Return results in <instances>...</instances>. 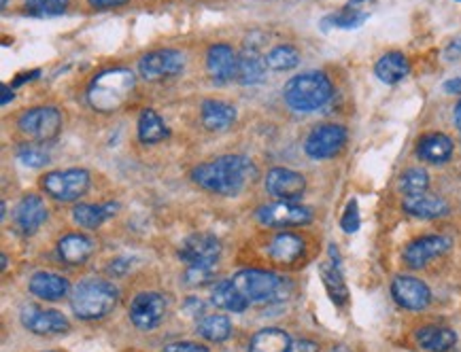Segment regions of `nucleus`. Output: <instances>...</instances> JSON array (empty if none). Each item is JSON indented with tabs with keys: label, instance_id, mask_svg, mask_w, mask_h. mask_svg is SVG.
<instances>
[{
	"label": "nucleus",
	"instance_id": "1",
	"mask_svg": "<svg viewBox=\"0 0 461 352\" xmlns=\"http://www.w3.org/2000/svg\"><path fill=\"white\" fill-rule=\"evenodd\" d=\"M253 176H256V166L249 157L242 155L217 157L215 161L200 164L192 172L198 187L219 196H236L247 187L249 181H253Z\"/></svg>",
	"mask_w": 461,
	"mask_h": 352
},
{
	"label": "nucleus",
	"instance_id": "2",
	"mask_svg": "<svg viewBox=\"0 0 461 352\" xmlns=\"http://www.w3.org/2000/svg\"><path fill=\"white\" fill-rule=\"evenodd\" d=\"M134 74L126 68H113L100 73L90 83L88 102L91 108L100 113L119 111L130 100L134 90Z\"/></svg>",
	"mask_w": 461,
	"mask_h": 352
},
{
	"label": "nucleus",
	"instance_id": "3",
	"mask_svg": "<svg viewBox=\"0 0 461 352\" xmlns=\"http://www.w3.org/2000/svg\"><path fill=\"white\" fill-rule=\"evenodd\" d=\"M117 289L113 283L102 278H88L73 289L70 295V308L75 317L81 321H96V318L107 317L117 303Z\"/></svg>",
	"mask_w": 461,
	"mask_h": 352
},
{
	"label": "nucleus",
	"instance_id": "4",
	"mask_svg": "<svg viewBox=\"0 0 461 352\" xmlns=\"http://www.w3.org/2000/svg\"><path fill=\"white\" fill-rule=\"evenodd\" d=\"M334 88L328 74L319 70H308V73L296 74L294 79L287 81L283 90V98L290 108L300 113H311L322 108L325 102L332 98Z\"/></svg>",
	"mask_w": 461,
	"mask_h": 352
},
{
	"label": "nucleus",
	"instance_id": "5",
	"mask_svg": "<svg viewBox=\"0 0 461 352\" xmlns=\"http://www.w3.org/2000/svg\"><path fill=\"white\" fill-rule=\"evenodd\" d=\"M230 280L249 301V306L283 301L291 293V285L285 278L273 272H264V270H241Z\"/></svg>",
	"mask_w": 461,
	"mask_h": 352
},
{
	"label": "nucleus",
	"instance_id": "6",
	"mask_svg": "<svg viewBox=\"0 0 461 352\" xmlns=\"http://www.w3.org/2000/svg\"><path fill=\"white\" fill-rule=\"evenodd\" d=\"M41 187L58 202H73L90 189V172L79 170V168L50 172L41 178Z\"/></svg>",
	"mask_w": 461,
	"mask_h": 352
},
{
	"label": "nucleus",
	"instance_id": "7",
	"mask_svg": "<svg viewBox=\"0 0 461 352\" xmlns=\"http://www.w3.org/2000/svg\"><path fill=\"white\" fill-rule=\"evenodd\" d=\"M18 126L24 137L39 140V143H50L62 132V115L53 106H36L21 113Z\"/></svg>",
	"mask_w": 461,
	"mask_h": 352
},
{
	"label": "nucleus",
	"instance_id": "8",
	"mask_svg": "<svg viewBox=\"0 0 461 352\" xmlns=\"http://www.w3.org/2000/svg\"><path fill=\"white\" fill-rule=\"evenodd\" d=\"M166 314V300L162 293L155 291H145L134 297L130 303V321L140 332H151L157 325L164 321Z\"/></svg>",
	"mask_w": 461,
	"mask_h": 352
},
{
	"label": "nucleus",
	"instance_id": "9",
	"mask_svg": "<svg viewBox=\"0 0 461 352\" xmlns=\"http://www.w3.org/2000/svg\"><path fill=\"white\" fill-rule=\"evenodd\" d=\"M186 68V56L177 50L151 51L139 62L140 77L147 81H162L177 77Z\"/></svg>",
	"mask_w": 461,
	"mask_h": 352
},
{
	"label": "nucleus",
	"instance_id": "10",
	"mask_svg": "<svg viewBox=\"0 0 461 352\" xmlns=\"http://www.w3.org/2000/svg\"><path fill=\"white\" fill-rule=\"evenodd\" d=\"M346 143V129L338 123H323V126H317L308 134L305 149L306 155L313 157V160H328V157H334L340 149L345 147Z\"/></svg>",
	"mask_w": 461,
	"mask_h": 352
},
{
	"label": "nucleus",
	"instance_id": "11",
	"mask_svg": "<svg viewBox=\"0 0 461 352\" xmlns=\"http://www.w3.org/2000/svg\"><path fill=\"white\" fill-rule=\"evenodd\" d=\"M221 254V245L211 234H194L183 240L179 246V259L187 265H203V268H215L217 259Z\"/></svg>",
	"mask_w": 461,
	"mask_h": 352
},
{
	"label": "nucleus",
	"instance_id": "12",
	"mask_svg": "<svg viewBox=\"0 0 461 352\" xmlns=\"http://www.w3.org/2000/svg\"><path fill=\"white\" fill-rule=\"evenodd\" d=\"M392 295L395 303L404 310L419 312L425 310L432 301V291L423 280L415 278V276H395L392 280Z\"/></svg>",
	"mask_w": 461,
	"mask_h": 352
},
{
	"label": "nucleus",
	"instance_id": "13",
	"mask_svg": "<svg viewBox=\"0 0 461 352\" xmlns=\"http://www.w3.org/2000/svg\"><path fill=\"white\" fill-rule=\"evenodd\" d=\"M258 221L266 227H290L306 225L313 221V210L294 202H276L262 206L256 213Z\"/></svg>",
	"mask_w": 461,
	"mask_h": 352
},
{
	"label": "nucleus",
	"instance_id": "14",
	"mask_svg": "<svg viewBox=\"0 0 461 352\" xmlns=\"http://www.w3.org/2000/svg\"><path fill=\"white\" fill-rule=\"evenodd\" d=\"M264 185L273 198L281 199V202H294L305 193L306 178L300 172L290 170V168H273L266 175Z\"/></svg>",
	"mask_w": 461,
	"mask_h": 352
},
{
	"label": "nucleus",
	"instance_id": "15",
	"mask_svg": "<svg viewBox=\"0 0 461 352\" xmlns=\"http://www.w3.org/2000/svg\"><path fill=\"white\" fill-rule=\"evenodd\" d=\"M451 246L453 240L447 236H421L404 248V263L412 270H419L423 265L430 263L432 259L451 251Z\"/></svg>",
	"mask_w": 461,
	"mask_h": 352
},
{
	"label": "nucleus",
	"instance_id": "16",
	"mask_svg": "<svg viewBox=\"0 0 461 352\" xmlns=\"http://www.w3.org/2000/svg\"><path fill=\"white\" fill-rule=\"evenodd\" d=\"M20 321L28 332L36 335H58L67 333L70 329L68 318L62 312L36 306H26L20 314Z\"/></svg>",
	"mask_w": 461,
	"mask_h": 352
},
{
	"label": "nucleus",
	"instance_id": "17",
	"mask_svg": "<svg viewBox=\"0 0 461 352\" xmlns=\"http://www.w3.org/2000/svg\"><path fill=\"white\" fill-rule=\"evenodd\" d=\"M322 280L325 285V291H328L330 300H332L336 306H346L349 301V289H346V283L343 278V265H340V254L336 251V246H330V262L322 265Z\"/></svg>",
	"mask_w": 461,
	"mask_h": 352
},
{
	"label": "nucleus",
	"instance_id": "18",
	"mask_svg": "<svg viewBox=\"0 0 461 352\" xmlns=\"http://www.w3.org/2000/svg\"><path fill=\"white\" fill-rule=\"evenodd\" d=\"M206 68H209L211 79L215 83H227V81L236 79L238 56L232 51V47L219 43V45H213L206 53Z\"/></svg>",
	"mask_w": 461,
	"mask_h": 352
},
{
	"label": "nucleus",
	"instance_id": "19",
	"mask_svg": "<svg viewBox=\"0 0 461 352\" xmlns=\"http://www.w3.org/2000/svg\"><path fill=\"white\" fill-rule=\"evenodd\" d=\"M15 225L24 236L35 234L47 219V206L39 196H24L15 206Z\"/></svg>",
	"mask_w": 461,
	"mask_h": 352
},
{
	"label": "nucleus",
	"instance_id": "20",
	"mask_svg": "<svg viewBox=\"0 0 461 352\" xmlns=\"http://www.w3.org/2000/svg\"><path fill=\"white\" fill-rule=\"evenodd\" d=\"M415 340L427 352H449L457 344V333L442 325H425V327L417 329Z\"/></svg>",
	"mask_w": 461,
	"mask_h": 352
},
{
	"label": "nucleus",
	"instance_id": "21",
	"mask_svg": "<svg viewBox=\"0 0 461 352\" xmlns=\"http://www.w3.org/2000/svg\"><path fill=\"white\" fill-rule=\"evenodd\" d=\"M28 289L39 300L58 301L68 293V280L56 272H36L30 278Z\"/></svg>",
	"mask_w": 461,
	"mask_h": 352
},
{
	"label": "nucleus",
	"instance_id": "22",
	"mask_svg": "<svg viewBox=\"0 0 461 352\" xmlns=\"http://www.w3.org/2000/svg\"><path fill=\"white\" fill-rule=\"evenodd\" d=\"M417 155L430 164H444L453 155V140L441 132L425 134L417 143Z\"/></svg>",
	"mask_w": 461,
	"mask_h": 352
},
{
	"label": "nucleus",
	"instance_id": "23",
	"mask_svg": "<svg viewBox=\"0 0 461 352\" xmlns=\"http://www.w3.org/2000/svg\"><path fill=\"white\" fill-rule=\"evenodd\" d=\"M94 253V240H90L83 234H68L60 238L58 242V254L64 263L68 265H81L85 263Z\"/></svg>",
	"mask_w": 461,
	"mask_h": 352
},
{
	"label": "nucleus",
	"instance_id": "24",
	"mask_svg": "<svg viewBox=\"0 0 461 352\" xmlns=\"http://www.w3.org/2000/svg\"><path fill=\"white\" fill-rule=\"evenodd\" d=\"M404 210L410 216L417 219H441V216L449 215V204L442 198L430 196V193H419V196L404 198Z\"/></svg>",
	"mask_w": 461,
	"mask_h": 352
},
{
	"label": "nucleus",
	"instance_id": "25",
	"mask_svg": "<svg viewBox=\"0 0 461 352\" xmlns=\"http://www.w3.org/2000/svg\"><path fill=\"white\" fill-rule=\"evenodd\" d=\"M203 126L211 132H224L236 121V108L221 100H206L203 102Z\"/></svg>",
	"mask_w": 461,
	"mask_h": 352
},
{
	"label": "nucleus",
	"instance_id": "26",
	"mask_svg": "<svg viewBox=\"0 0 461 352\" xmlns=\"http://www.w3.org/2000/svg\"><path fill=\"white\" fill-rule=\"evenodd\" d=\"M409 73H410L409 59H406L404 53L400 51L385 53V56L377 62V66H374V74H377L378 81H383V83L387 85L400 83V81L409 77Z\"/></svg>",
	"mask_w": 461,
	"mask_h": 352
},
{
	"label": "nucleus",
	"instance_id": "27",
	"mask_svg": "<svg viewBox=\"0 0 461 352\" xmlns=\"http://www.w3.org/2000/svg\"><path fill=\"white\" fill-rule=\"evenodd\" d=\"M119 206L108 204H79L73 208V221L85 230H99L107 219H111L117 213Z\"/></svg>",
	"mask_w": 461,
	"mask_h": 352
},
{
	"label": "nucleus",
	"instance_id": "28",
	"mask_svg": "<svg viewBox=\"0 0 461 352\" xmlns=\"http://www.w3.org/2000/svg\"><path fill=\"white\" fill-rule=\"evenodd\" d=\"M302 253H305V240L300 236L290 234V231L276 234L268 245L270 259H274L276 263L296 262L298 257H302Z\"/></svg>",
	"mask_w": 461,
	"mask_h": 352
},
{
	"label": "nucleus",
	"instance_id": "29",
	"mask_svg": "<svg viewBox=\"0 0 461 352\" xmlns=\"http://www.w3.org/2000/svg\"><path fill=\"white\" fill-rule=\"evenodd\" d=\"M291 338L283 329L266 327L258 332L249 342V352H291Z\"/></svg>",
	"mask_w": 461,
	"mask_h": 352
},
{
	"label": "nucleus",
	"instance_id": "30",
	"mask_svg": "<svg viewBox=\"0 0 461 352\" xmlns=\"http://www.w3.org/2000/svg\"><path fill=\"white\" fill-rule=\"evenodd\" d=\"M266 79V59L258 56L256 50H245L238 56L236 81L241 85H258Z\"/></svg>",
	"mask_w": 461,
	"mask_h": 352
},
{
	"label": "nucleus",
	"instance_id": "31",
	"mask_svg": "<svg viewBox=\"0 0 461 352\" xmlns=\"http://www.w3.org/2000/svg\"><path fill=\"white\" fill-rule=\"evenodd\" d=\"M211 300H213L217 308L227 312H245L249 308V301L242 297V293L236 289V285L232 283V280H219V283L213 286Z\"/></svg>",
	"mask_w": 461,
	"mask_h": 352
},
{
	"label": "nucleus",
	"instance_id": "32",
	"mask_svg": "<svg viewBox=\"0 0 461 352\" xmlns=\"http://www.w3.org/2000/svg\"><path fill=\"white\" fill-rule=\"evenodd\" d=\"M168 137V128L154 108H143L139 115V138L145 145L162 143Z\"/></svg>",
	"mask_w": 461,
	"mask_h": 352
},
{
	"label": "nucleus",
	"instance_id": "33",
	"mask_svg": "<svg viewBox=\"0 0 461 352\" xmlns=\"http://www.w3.org/2000/svg\"><path fill=\"white\" fill-rule=\"evenodd\" d=\"M196 333L200 338H204L206 342H226L227 338L232 335V323L227 317H221V314H213V317H206L198 323Z\"/></svg>",
	"mask_w": 461,
	"mask_h": 352
},
{
	"label": "nucleus",
	"instance_id": "34",
	"mask_svg": "<svg viewBox=\"0 0 461 352\" xmlns=\"http://www.w3.org/2000/svg\"><path fill=\"white\" fill-rule=\"evenodd\" d=\"M266 66L276 73H285V70L296 68L300 64V51L291 45H279L274 50L266 53Z\"/></svg>",
	"mask_w": 461,
	"mask_h": 352
},
{
	"label": "nucleus",
	"instance_id": "35",
	"mask_svg": "<svg viewBox=\"0 0 461 352\" xmlns=\"http://www.w3.org/2000/svg\"><path fill=\"white\" fill-rule=\"evenodd\" d=\"M370 18V13L368 11H362V9H354V7H345L340 13H334V15H328V18L323 20V28H343V30H354V28H360V26Z\"/></svg>",
	"mask_w": 461,
	"mask_h": 352
},
{
	"label": "nucleus",
	"instance_id": "36",
	"mask_svg": "<svg viewBox=\"0 0 461 352\" xmlns=\"http://www.w3.org/2000/svg\"><path fill=\"white\" fill-rule=\"evenodd\" d=\"M427 187H430V175L423 168H410L400 176V192L404 193V198L425 193Z\"/></svg>",
	"mask_w": 461,
	"mask_h": 352
},
{
	"label": "nucleus",
	"instance_id": "37",
	"mask_svg": "<svg viewBox=\"0 0 461 352\" xmlns=\"http://www.w3.org/2000/svg\"><path fill=\"white\" fill-rule=\"evenodd\" d=\"M67 7L68 0H32L26 3V13L36 18H53V15H62Z\"/></svg>",
	"mask_w": 461,
	"mask_h": 352
},
{
	"label": "nucleus",
	"instance_id": "38",
	"mask_svg": "<svg viewBox=\"0 0 461 352\" xmlns=\"http://www.w3.org/2000/svg\"><path fill=\"white\" fill-rule=\"evenodd\" d=\"M360 208H357L355 199H351V202L346 204L343 219H340V227H343V231H346V234H355V231L360 230Z\"/></svg>",
	"mask_w": 461,
	"mask_h": 352
},
{
	"label": "nucleus",
	"instance_id": "39",
	"mask_svg": "<svg viewBox=\"0 0 461 352\" xmlns=\"http://www.w3.org/2000/svg\"><path fill=\"white\" fill-rule=\"evenodd\" d=\"M18 157L21 160V164H26L30 168H43L47 161H50V155L43 153V151L36 147H21L18 151Z\"/></svg>",
	"mask_w": 461,
	"mask_h": 352
},
{
	"label": "nucleus",
	"instance_id": "40",
	"mask_svg": "<svg viewBox=\"0 0 461 352\" xmlns=\"http://www.w3.org/2000/svg\"><path fill=\"white\" fill-rule=\"evenodd\" d=\"M213 270L215 268H203V265H189L186 272V283L189 286H203L206 283H211L213 278Z\"/></svg>",
	"mask_w": 461,
	"mask_h": 352
},
{
	"label": "nucleus",
	"instance_id": "41",
	"mask_svg": "<svg viewBox=\"0 0 461 352\" xmlns=\"http://www.w3.org/2000/svg\"><path fill=\"white\" fill-rule=\"evenodd\" d=\"M164 352H209V348L203 344H194V342H172L166 346Z\"/></svg>",
	"mask_w": 461,
	"mask_h": 352
},
{
	"label": "nucleus",
	"instance_id": "42",
	"mask_svg": "<svg viewBox=\"0 0 461 352\" xmlns=\"http://www.w3.org/2000/svg\"><path fill=\"white\" fill-rule=\"evenodd\" d=\"M130 268H132V262H130V259H115V262L108 263L107 272L111 276H117V278H119V276L126 274Z\"/></svg>",
	"mask_w": 461,
	"mask_h": 352
},
{
	"label": "nucleus",
	"instance_id": "43",
	"mask_svg": "<svg viewBox=\"0 0 461 352\" xmlns=\"http://www.w3.org/2000/svg\"><path fill=\"white\" fill-rule=\"evenodd\" d=\"M444 58H447L449 62L461 58V36H457V39H453L451 43H449L447 50H444Z\"/></svg>",
	"mask_w": 461,
	"mask_h": 352
},
{
	"label": "nucleus",
	"instance_id": "44",
	"mask_svg": "<svg viewBox=\"0 0 461 352\" xmlns=\"http://www.w3.org/2000/svg\"><path fill=\"white\" fill-rule=\"evenodd\" d=\"M88 3L96 9H113V7H122V4H126L128 0H88Z\"/></svg>",
	"mask_w": 461,
	"mask_h": 352
},
{
	"label": "nucleus",
	"instance_id": "45",
	"mask_svg": "<svg viewBox=\"0 0 461 352\" xmlns=\"http://www.w3.org/2000/svg\"><path fill=\"white\" fill-rule=\"evenodd\" d=\"M291 352H319V346L311 340H300V342L291 346Z\"/></svg>",
	"mask_w": 461,
	"mask_h": 352
},
{
	"label": "nucleus",
	"instance_id": "46",
	"mask_svg": "<svg viewBox=\"0 0 461 352\" xmlns=\"http://www.w3.org/2000/svg\"><path fill=\"white\" fill-rule=\"evenodd\" d=\"M442 90L447 91V94H451V96H457V94H461V77H455V79H449V81H444Z\"/></svg>",
	"mask_w": 461,
	"mask_h": 352
},
{
	"label": "nucleus",
	"instance_id": "47",
	"mask_svg": "<svg viewBox=\"0 0 461 352\" xmlns=\"http://www.w3.org/2000/svg\"><path fill=\"white\" fill-rule=\"evenodd\" d=\"M368 3H374V0H349V3H346V7H354V9L363 11V7H366Z\"/></svg>",
	"mask_w": 461,
	"mask_h": 352
},
{
	"label": "nucleus",
	"instance_id": "48",
	"mask_svg": "<svg viewBox=\"0 0 461 352\" xmlns=\"http://www.w3.org/2000/svg\"><path fill=\"white\" fill-rule=\"evenodd\" d=\"M11 100H13V90H9V88H3V100H0V105H3V106H7Z\"/></svg>",
	"mask_w": 461,
	"mask_h": 352
},
{
	"label": "nucleus",
	"instance_id": "49",
	"mask_svg": "<svg viewBox=\"0 0 461 352\" xmlns=\"http://www.w3.org/2000/svg\"><path fill=\"white\" fill-rule=\"evenodd\" d=\"M35 77H39V70H32V73H26L24 77L15 79L13 85H21V83H24V81H30V79H35Z\"/></svg>",
	"mask_w": 461,
	"mask_h": 352
},
{
	"label": "nucleus",
	"instance_id": "50",
	"mask_svg": "<svg viewBox=\"0 0 461 352\" xmlns=\"http://www.w3.org/2000/svg\"><path fill=\"white\" fill-rule=\"evenodd\" d=\"M455 126L461 129V100L457 102V106H455Z\"/></svg>",
	"mask_w": 461,
	"mask_h": 352
},
{
	"label": "nucleus",
	"instance_id": "51",
	"mask_svg": "<svg viewBox=\"0 0 461 352\" xmlns=\"http://www.w3.org/2000/svg\"><path fill=\"white\" fill-rule=\"evenodd\" d=\"M332 352H351V350L346 348V346L340 344V346H336V348H332Z\"/></svg>",
	"mask_w": 461,
	"mask_h": 352
},
{
	"label": "nucleus",
	"instance_id": "52",
	"mask_svg": "<svg viewBox=\"0 0 461 352\" xmlns=\"http://www.w3.org/2000/svg\"><path fill=\"white\" fill-rule=\"evenodd\" d=\"M7 262H9L7 254H3V270H7Z\"/></svg>",
	"mask_w": 461,
	"mask_h": 352
},
{
	"label": "nucleus",
	"instance_id": "53",
	"mask_svg": "<svg viewBox=\"0 0 461 352\" xmlns=\"http://www.w3.org/2000/svg\"><path fill=\"white\" fill-rule=\"evenodd\" d=\"M26 3H32V0H26Z\"/></svg>",
	"mask_w": 461,
	"mask_h": 352
}]
</instances>
